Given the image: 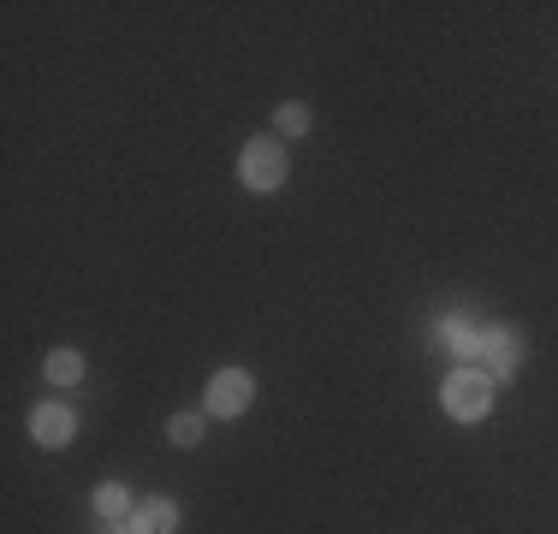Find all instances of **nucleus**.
<instances>
[{"instance_id": "f257e3e1", "label": "nucleus", "mask_w": 558, "mask_h": 534, "mask_svg": "<svg viewBox=\"0 0 558 534\" xmlns=\"http://www.w3.org/2000/svg\"><path fill=\"white\" fill-rule=\"evenodd\" d=\"M494 374L487 368H451L446 374V386H440V404H446V416H458V422H482L487 410H494Z\"/></svg>"}, {"instance_id": "f03ea898", "label": "nucleus", "mask_w": 558, "mask_h": 534, "mask_svg": "<svg viewBox=\"0 0 558 534\" xmlns=\"http://www.w3.org/2000/svg\"><path fill=\"white\" fill-rule=\"evenodd\" d=\"M238 172H244L250 191H279V184H286V149H279L274 137H250Z\"/></svg>"}, {"instance_id": "7ed1b4c3", "label": "nucleus", "mask_w": 558, "mask_h": 534, "mask_svg": "<svg viewBox=\"0 0 558 534\" xmlns=\"http://www.w3.org/2000/svg\"><path fill=\"white\" fill-rule=\"evenodd\" d=\"M250 398H256V380H250L244 368H220L215 380H208V392H203V410L208 416H244Z\"/></svg>"}, {"instance_id": "20e7f679", "label": "nucleus", "mask_w": 558, "mask_h": 534, "mask_svg": "<svg viewBox=\"0 0 558 534\" xmlns=\"http://www.w3.org/2000/svg\"><path fill=\"white\" fill-rule=\"evenodd\" d=\"M517 363H523V339H517L511 327H487L482 332V368L494 374V380H511Z\"/></svg>"}, {"instance_id": "39448f33", "label": "nucleus", "mask_w": 558, "mask_h": 534, "mask_svg": "<svg viewBox=\"0 0 558 534\" xmlns=\"http://www.w3.org/2000/svg\"><path fill=\"white\" fill-rule=\"evenodd\" d=\"M72 434H77V416H72L65 404H36V410H31V439H36V446L60 451Z\"/></svg>"}, {"instance_id": "423d86ee", "label": "nucleus", "mask_w": 558, "mask_h": 534, "mask_svg": "<svg viewBox=\"0 0 558 534\" xmlns=\"http://www.w3.org/2000/svg\"><path fill=\"white\" fill-rule=\"evenodd\" d=\"M434 339H440L446 351H458V356H482V332H475V327H470V320H463V315H446Z\"/></svg>"}, {"instance_id": "0eeeda50", "label": "nucleus", "mask_w": 558, "mask_h": 534, "mask_svg": "<svg viewBox=\"0 0 558 534\" xmlns=\"http://www.w3.org/2000/svg\"><path fill=\"white\" fill-rule=\"evenodd\" d=\"M96 517H101V523H125V517H131V493L119 487V481H101V487H96Z\"/></svg>"}, {"instance_id": "6e6552de", "label": "nucleus", "mask_w": 558, "mask_h": 534, "mask_svg": "<svg viewBox=\"0 0 558 534\" xmlns=\"http://www.w3.org/2000/svg\"><path fill=\"white\" fill-rule=\"evenodd\" d=\"M43 374H48L54 386H77V380H84V356H77V351H54V356L43 363Z\"/></svg>"}, {"instance_id": "1a4fd4ad", "label": "nucleus", "mask_w": 558, "mask_h": 534, "mask_svg": "<svg viewBox=\"0 0 558 534\" xmlns=\"http://www.w3.org/2000/svg\"><path fill=\"white\" fill-rule=\"evenodd\" d=\"M310 125H315V119H310V107H303V101H286V107H279V131H286V137H303Z\"/></svg>"}, {"instance_id": "9d476101", "label": "nucleus", "mask_w": 558, "mask_h": 534, "mask_svg": "<svg viewBox=\"0 0 558 534\" xmlns=\"http://www.w3.org/2000/svg\"><path fill=\"white\" fill-rule=\"evenodd\" d=\"M167 439H179V446H196V439H203V416H191V410H184V416H172V422H167Z\"/></svg>"}]
</instances>
